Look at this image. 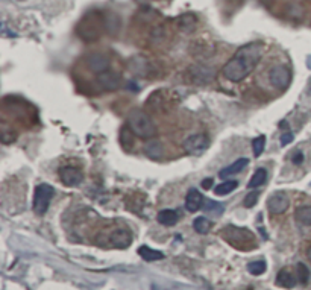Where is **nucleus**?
I'll return each mask as SVG.
<instances>
[{
	"instance_id": "obj_13",
	"label": "nucleus",
	"mask_w": 311,
	"mask_h": 290,
	"mask_svg": "<svg viewBox=\"0 0 311 290\" xmlns=\"http://www.w3.org/2000/svg\"><path fill=\"white\" fill-rule=\"evenodd\" d=\"M131 240H132V236L128 229L117 228V229L111 231V234H109V242L115 248H128L131 245Z\"/></svg>"
},
{
	"instance_id": "obj_32",
	"label": "nucleus",
	"mask_w": 311,
	"mask_h": 290,
	"mask_svg": "<svg viewBox=\"0 0 311 290\" xmlns=\"http://www.w3.org/2000/svg\"><path fill=\"white\" fill-rule=\"evenodd\" d=\"M302 161H304V155H302L301 152H298V154L293 157V163H295V164H301Z\"/></svg>"
},
{
	"instance_id": "obj_24",
	"label": "nucleus",
	"mask_w": 311,
	"mask_h": 290,
	"mask_svg": "<svg viewBox=\"0 0 311 290\" xmlns=\"http://www.w3.org/2000/svg\"><path fill=\"white\" fill-rule=\"evenodd\" d=\"M266 180H267V170H266V169H258V170H255V173L252 175V178H251L247 187H249V189L260 187V186H263V184L266 183Z\"/></svg>"
},
{
	"instance_id": "obj_20",
	"label": "nucleus",
	"mask_w": 311,
	"mask_h": 290,
	"mask_svg": "<svg viewBox=\"0 0 311 290\" xmlns=\"http://www.w3.org/2000/svg\"><path fill=\"white\" fill-rule=\"evenodd\" d=\"M138 255L146 260V262H157V260H163L164 254L161 251H155L149 246H140L138 248Z\"/></svg>"
},
{
	"instance_id": "obj_31",
	"label": "nucleus",
	"mask_w": 311,
	"mask_h": 290,
	"mask_svg": "<svg viewBox=\"0 0 311 290\" xmlns=\"http://www.w3.org/2000/svg\"><path fill=\"white\" fill-rule=\"evenodd\" d=\"M293 141V134L292 132H284V134H281V144L283 146H286V144H289V143H292Z\"/></svg>"
},
{
	"instance_id": "obj_16",
	"label": "nucleus",
	"mask_w": 311,
	"mask_h": 290,
	"mask_svg": "<svg viewBox=\"0 0 311 290\" xmlns=\"http://www.w3.org/2000/svg\"><path fill=\"white\" fill-rule=\"evenodd\" d=\"M247 164H249V160H247V158H238V160L234 161L232 164H229V166H226L225 169H222L220 173H219V177H220L222 180H226V178H229V177H232V175L240 173Z\"/></svg>"
},
{
	"instance_id": "obj_2",
	"label": "nucleus",
	"mask_w": 311,
	"mask_h": 290,
	"mask_svg": "<svg viewBox=\"0 0 311 290\" xmlns=\"http://www.w3.org/2000/svg\"><path fill=\"white\" fill-rule=\"evenodd\" d=\"M128 126L137 137L143 140H150L157 135V125L153 119L141 109H134L129 112Z\"/></svg>"
},
{
	"instance_id": "obj_17",
	"label": "nucleus",
	"mask_w": 311,
	"mask_h": 290,
	"mask_svg": "<svg viewBox=\"0 0 311 290\" xmlns=\"http://www.w3.org/2000/svg\"><path fill=\"white\" fill-rule=\"evenodd\" d=\"M204 205V196L201 194V192L192 189L189 193H187V197H185V208L190 211V213H195L198 210H201Z\"/></svg>"
},
{
	"instance_id": "obj_5",
	"label": "nucleus",
	"mask_w": 311,
	"mask_h": 290,
	"mask_svg": "<svg viewBox=\"0 0 311 290\" xmlns=\"http://www.w3.org/2000/svg\"><path fill=\"white\" fill-rule=\"evenodd\" d=\"M187 75H189V79L190 82L196 84V85H208L211 84L214 79H215V69L207 66V64H193L189 67L187 70Z\"/></svg>"
},
{
	"instance_id": "obj_11",
	"label": "nucleus",
	"mask_w": 311,
	"mask_h": 290,
	"mask_svg": "<svg viewBox=\"0 0 311 290\" xmlns=\"http://www.w3.org/2000/svg\"><path fill=\"white\" fill-rule=\"evenodd\" d=\"M98 84L105 92H114V90H117L120 87L121 81H120V76L115 72L106 70L104 73L98 75Z\"/></svg>"
},
{
	"instance_id": "obj_22",
	"label": "nucleus",
	"mask_w": 311,
	"mask_h": 290,
	"mask_svg": "<svg viewBox=\"0 0 311 290\" xmlns=\"http://www.w3.org/2000/svg\"><path fill=\"white\" fill-rule=\"evenodd\" d=\"M196 26V17L193 14H184L178 18V27L182 32H192Z\"/></svg>"
},
{
	"instance_id": "obj_6",
	"label": "nucleus",
	"mask_w": 311,
	"mask_h": 290,
	"mask_svg": "<svg viewBox=\"0 0 311 290\" xmlns=\"http://www.w3.org/2000/svg\"><path fill=\"white\" fill-rule=\"evenodd\" d=\"M55 194V190L52 186L49 184H40L35 187V192H34V211L40 216H43L50 202H52V197Z\"/></svg>"
},
{
	"instance_id": "obj_3",
	"label": "nucleus",
	"mask_w": 311,
	"mask_h": 290,
	"mask_svg": "<svg viewBox=\"0 0 311 290\" xmlns=\"http://www.w3.org/2000/svg\"><path fill=\"white\" fill-rule=\"evenodd\" d=\"M222 237L235 249L238 251H251L257 248L255 236L247 228H238V226H225L222 229Z\"/></svg>"
},
{
	"instance_id": "obj_19",
	"label": "nucleus",
	"mask_w": 311,
	"mask_h": 290,
	"mask_svg": "<svg viewBox=\"0 0 311 290\" xmlns=\"http://www.w3.org/2000/svg\"><path fill=\"white\" fill-rule=\"evenodd\" d=\"M158 222L164 226H173L178 222V213L175 210H163L158 213Z\"/></svg>"
},
{
	"instance_id": "obj_33",
	"label": "nucleus",
	"mask_w": 311,
	"mask_h": 290,
	"mask_svg": "<svg viewBox=\"0 0 311 290\" xmlns=\"http://www.w3.org/2000/svg\"><path fill=\"white\" fill-rule=\"evenodd\" d=\"M202 187H204L205 190H209V189L212 187V180H211V178L204 180V181H202Z\"/></svg>"
},
{
	"instance_id": "obj_23",
	"label": "nucleus",
	"mask_w": 311,
	"mask_h": 290,
	"mask_svg": "<svg viewBox=\"0 0 311 290\" xmlns=\"http://www.w3.org/2000/svg\"><path fill=\"white\" fill-rule=\"evenodd\" d=\"M204 211L208 216H220L225 211V205L214 202L211 199H207V200H204Z\"/></svg>"
},
{
	"instance_id": "obj_29",
	"label": "nucleus",
	"mask_w": 311,
	"mask_h": 290,
	"mask_svg": "<svg viewBox=\"0 0 311 290\" xmlns=\"http://www.w3.org/2000/svg\"><path fill=\"white\" fill-rule=\"evenodd\" d=\"M264 146H266V137H264V135L257 137V138L252 141V151H254V155H255L257 158L263 154Z\"/></svg>"
},
{
	"instance_id": "obj_4",
	"label": "nucleus",
	"mask_w": 311,
	"mask_h": 290,
	"mask_svg": "<svg viewBox=\"0 0 311 290\" xmlns=\"http://www.w3.org/2000/svg\"><path fill=\"white\" fill-rule=\"evenodd\" d=\"M102 27H105L104 17L98 12L87 14L78 26V34L85 41H95L101 37Z\"/></svg>"
},
{
	"instance_id": "obj_34",
	"label": "nucleus",
	"mask_w": 311,
	"mask_h": 290,
	"mask_svg": "<svg viewBox=\"0 0 311 290\" xmlns=\"http://www.w3.org/2000/svg\"><path fill=\"white\" fill-rule=\"evenodd\" d=\"M307 257L310 258V262H311V246L308 248V249H307Z\"/></svg>"
},
{
	"instance_id": "obj_10",
	"label": "nucleus",
	"mask_w": 311,
	"mask_h": 290,
	"mask_svg": "<svg viewBox=\"0 0 311 290\" xmlns=\"http://www.w3.org/2000/svg\"><path fill=\"white\" fill-rule=\"evenodd\" d=\"M289 207H290V200L287 194L284 193L272 194L267 200V208L272 214H283L284 211H287Z\"/></svg>"
},
{
	"instance_id": "obj_28",
	"label": "nucleus",
	"mask_w": 311,
	"mask_h": 290,
	"mask_svg": "<svg viewBox=\"0 0 311 290\" xmlns=\"http://www.w3.org/2000/svg\"><path fill=\"white\" fill-rule=\"evenodd\" d=\"M296 277H298V280H299L302 284H307V283H308V280H310V271H308V268H307L304 263H299V265L296 266Z\"/></svg>"
},
{
	"instance_id": "obj_30",
	"label": "nucleus",
	"mask_w": 311,
	"mask_h": 290,
	"mask_svg": "<svg viewBox=\"0 0 311 290\" xmlns=\"http://www.w3.org/2000/svg\"><path fill=\"white\" fill-rule=\"evenodd\" d=\"M258 199H260V193H258V192H251V193H247L244 196L243 205H244L246 208H252V207H255V204L258 202Z\"/></svg>"
},
{
	"instance_id": "obj_27",
	"label": "nucleus",
	"mask_w": 311,
	"mask_h": 290,
	"mask_svg": "<svg viewBox=\"0 0 311 290\" xmlns=\"http://www.w3.org/2000/svg\"><path fill=\"white\" fill-rule=\"evenodd\" d=\"M266 269H267V266H266L264 262H252V263L247 265L249 274H251V275H255V277L263 275V274L266 272Z\"/></svg>"
},
{
	"instance_id": "obj_8",
	"label": "nucleus",
	"mask_w": 311,
	"mask_h": 290,
	"mask_svg": "<svg viewBox=\"0 0 311 290\" xmlns=\"http://www.w3.org/2000/svg\"><path fill=\"white\" fill-rule=\"evenodd\" d=\"M269 79H270V84L275 87V89H279V90H284L290 85V81H292V73L290 70L286 67V66H275L270 72H269Z\"/></svg>"
},
{
	"instance_id": "obj_7",
	"label": "nucleus",
	"mask_w": 311,
	"mask_h": 290,
	"mask_svg": "<svg viewBox=\"0 0 311 290\" xmlns=\"http://www.w3.org/2000/svg\"><path fill=\"white\" fill-rule=\"evenodd\" d=\"M209 146V138L205 134H193L190 137H187L182 143V148L185 151V154L189 155H202Z\"/></svg>"
},
{
	"instance_id": "obj_26",
	"label": "nucleus",
	"mask_w": 311,
	"mask_h": 290,
	"mask_svg": "<svg viewBox=\"0 0 311 290\" xmlns=\"http://www.w3.org/2000/svg\"><path fill=\"white\" fill-rule=\"evenodd\" d=\"M237 187H238V183H237V181H225V183H220V184L215 187V194L225 196V194H229L231 192H234Z\"/></svg>"
},
{
	"instance_id": "obj_18",
	"label": "nucleus",
	"mask_w": 311,
	"mask_h": 290,
	"mask_svg": "<svg viewBox=\"0 0 311 290\" xmlns=\"http://www.w3.org/2000/svg\"><path fill=\"white\" fill-rule=\"evenodd\" d=\"M134 132L131 131V128L126 125L120 129V143L123 146L125 151H131L135 146V138H134Z\"/></svg>"
},
{
	"instance_id": "obj_1",
	"label": "nucleus",
	"mask_w": 311,
	"mask_h": 290,
	"mask_svg": "<svg viewBox=\"0 0 311 290\" xmlns=\"http://www.w3.org/2000/svg\"><path fill=\"white\" fill-rule=\"evenodd\" d=\"M263 56V44L260 43H249L241 46L234 56L223 66L222 73L231 82H240L246 79L254 69L258 66Z\"/></svg>"
},
{
	"instance_id": "obj_12",
	"label": "nucleus",
	"mask_w": 311,
	"mask_h": 290,
	"mask_svg": "<svg viewBox=\"0 0 311 290\" xmlns=\"http://www.w3.org/2000/svg\"><path fill=\"white\" fill-rule=\"evenodd\" d=\"M87 66H88V69L91 72L101 75V73H104L106 70H109V58L102 55V53H93V55L88 56Z\"/></svg>"
},
{
	"instance_id": "obj_21",
	"label": "nucleus",
	"mask_w": 311,
	"mask_h": 290,
	"mask_svg": "<svg viewBox=\"0 0 311 290\" xmlns=\"http://www.w3.org/2000/svg\"><path fill=\"white\" fill-rule=\"evenodd\" d=\"M295 217L296 220L304 225V226H311V207L310 205H302V207H298L296 208V213H295Z\"/></svg>"
},
{
	"instance_id": "obj_14",
	"label": "nucleus",
	"mask_w": 311,
	"mask_h": 290,
	"mask_svg": "<svg viewBox=\"0 0 311 290\" xmlns=\"http://www.w3.org/2000/svg\"><path fill=\"white\" fill-rule=\"evenodd\" d=\"M276 286H279V287H284V289H292V287H295L296 286V283H298V277H296V274H293L292 271H289V269H281L279 272H278V275H276Z\"/></svg>"
},
{
	"instance_id": "obj_9",
	"label": "nucleus",
	"mask_w": 311,
	"mask_h": 290,
	"mask_svg": "<svg viewBox=\"0 0 311 290\" xmlns=\"http://www.w3.org/2000/svg\"><path fill=\"white\" fill-rule=\"evenodd\" d=\"M59 178L61 181L69 186V187H75V186H79L84 180L82 177V172L76 167H72V166H66L59 170Z\"/></svg>"
},
{
	"instance_id": "obj_15",
	"label": "nucleus",
	"mask_w": 311,
	"mask_h": 290,
	"mask_svg": "<svg viewBox=\"0 0 311 290\" xmlns=\"http://www.w3.org/2000/svg\"><path fill=\"white\" fill-rule=\"evenodd\" d=\"M144 154L152 160H160L164 155V146H163V143L160 140L150 138L144 144Z\"/></svg>"
},
{
	"instance_id": "obj_25",
	"label": "nucleus",
	"mask_w": 311,
	"mask_h": 290,
	"mask_svg": "<svg viewBox=\"0 0 311 290\" xmlns=\"http://www.w3.org/2000/svg\"><path fill=\"white\" fill-rule=\"evenodd\" d=\"M211 226H212L211 220L207 219V217H204V216L196 217L195 222H193V228H195V231H198L199 234H207V233H209Z\"/></svg>"
}]
</instances>
